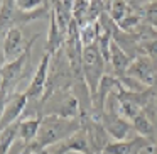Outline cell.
Returning <instances> with one entry per match:
<instances>
[{
	"label": "cell",
	"mask_w": 157,
	"mask_h": 154,
	"mask_svg": "<svg viewBox=\"0 0 157 154\" xmlns=\"http://www.w3.org/2000/svg\"><path fill=\"white\" fill-rule=\"evenodd\" d=\"M83 127L81 119H64L56 113H46L42 117V124L39 134L31 144L24 146L22 152L32 154V152H41L56 144L64 142L71 136H75L79 129Z\"/></svg>",
	"instance_id": "obj_1"
},
{
	"label": "cell",
	"mask_w": 157,
	"mask_h": 154,
	"mask_svg": "<svg viewBox=\"0 0 157 154\" xmlns=\"http://www.w3.org/2000/svg\"><path fill=\"white\" fill-rule=\"evenodd\" d=\"M39 39V34H36L32 39H29L27 41V46H25L24 53H22L21 56H17L15 59H12V61H7V63H2V68H0V75H2V83H0V86H2V93H0V97H2V105H4L5 102L9 100V97L12 95V88H14L15 83H19V78L22 76V71H24V66L25 63H27L29 56H31V51H32V46H34V42Z\"/></svg>",
	"instance_id": "obj_2"
},
{
	"label": "cell",
	"mask_w": 157,
	"mask_h": 154,
	"mask_svg": "<svg viewBox=\"0 0 157 154\" xmlns=\"http://www.w3.org/2000/svg\"><path fill=\"white\" fill-rule=\"evenodd\" d=\"M105 66L106 59L103 58L98 44L86 46L83 49V76H85V81L90 92H91V100L96 97L98 86L105 76Z\"/></svg>",
	"instance_id": "obj_3"
},
{
	"label": "cell",
	"mask_w": 157,
	"mask_h": 154,
	"mask_svg": "<svg viewBox=\"0 0 157 154\" xmlns=\"http://www.w3.org/2000/svg\"><path fill=\"white\" fill-rule=\"evenodd\" d=\"M51 61H52V54L44 53L37 68H36V73L32 76L31 83L25 88V93L29 97V103L31 102L39 103L42 100V97H44L46 86H48V78H49V69H51Z\"/></svg>",
	"instance_id": "obj_4"
},
{
	"label": "cell",
	"mask_w": 157,
	"mask_h": 154,
	"mask_svg": "<svg viewBox=\"0 0 157 154\" xmlns=\"http://www.w3.org/2000/svg\"><path fill=\"white\" fill-rule=\"evenodd\" d=\"M29 107V97L25 92H17L12 93L9 97V100L2 105V117H0V127L12 125L14 122L22 119V115L25 113V109Z\"/></svg>",
	"instance_id": "obj_5"
},
{
	"label": "cell",
	"mask_w": 157,
	"mask_h": 154,
	"mask_svg": "<svg viewBox=\"0 0 157 154\" xmlns=\"http://www.w3.org/2000/svg\"><path fill=\"white\" fill-rule=\"evenodd\" d=\"M125 75L133 76L147 86H157V59L150 56H137Z\"/></svg>",
	"instance_id": "obj_6"
},
{
	"label": "cell",
	"mask_w": 157,
	"mask_h": 154,
	"mask_svg": "<svg viewBox=\"0 0 157 154\" xmlns=\"http://www.w3.org/2000/svg\"><path fill=\"white\" fill-rule=\"evenodd\" d=\"M83 122V129L86 130V136H88V142L91 147V154H103L110 142H112V137L106 132V129L103 127V124L100 120L93 119V117H86L81 119Z\"/></svg>",
	"instance_id": "obj_7"
},
{
	"label": "cell",
	"mask_w": 157,
	"mask_h": 154,
	"mask_svg": "<svg viewBox=\"0 0 157 154\" xmlns=\"http://www.w3.org/2000/svg\"><path fill=\"white\" fill-rule=\"evenodd\" d=\"M100 122L103 124V127L110 134V137H113L115 140H125L133 130L132 122L127 120L125 117H122L117 110H105Z\"/></svg>",
	"instance_id": "obj_8"
},
{
	"label": "cell",
	"mask_w": 157,
	"mask_h": 154,
	"mask_svg": "<svg viewBox=\"0 0 157 154\" xmlns=\"http://www.w3.org/2000/svg\"><path fill=\"white\" fill-rule=\"evenodd\" d=\"M154 146L155 144L152 140L145 139V137L139 136L127 140H113L106 146L103 154H140L142 151H149L150 154L154 152Z\"/></svg>",
	"instance_id": "obj_9"
},
{
	"label": "cell",
	"mask_w": 157,
	"mask_h": 154,
	"mask_svg": "<svg viewBox=\"0 0 157 154\" xmlns=\"http://www.w3.org/2000/svg\"><path fill=\"white\" fill-rule=\"evenodd\" d=\"M27 46V42H25ZM25 46L22 48V27L21 26H14L9 29V32L2 38V63H7L15 59L24 53Z\"/></svg>",
	"instance_id": "obj_10"
},
{
	"label": "cell",
	"mask_w": 157,
	"mask_h": 154,
	"mask_svg": "<svg viewBox=\"0 0 157 154\" xmlns=\"http://www.w3.org/2000/svg\"><path fill=\"white\" fill-rule=\"evenodd\" d=\"M133 58L130 54H127L115 41L112 42V48H110V65H112V71L113 76L117 78H122L127 73V69L130 68Z\"/></svg>",
	"instance_id": "obj_11"
},
{
	"label": "cell",
	"mask_w": 157,
	"mask_h": 154,
	"mask_svg": "<svg viewBox=\"0 0 157 154\" xmlns=\"http://www.w3.org/2000/svg\"><path fill=\"white\" fill-rule=\"evenodd\" d=\"M42 117L44 115H36V117H29V119H21L19 124V139L24 142V146L31 144L32 140L37 137L39 129L42 124Z\"/></svg>",
	"instance_id": "obj_12"
},
{
	"label": "cell",
	"mask_w": 157,
	"mask_h": 154,
	"mask_svg": "<svg viewBox=\"0 0 157 154\" xmlns=\"http://www.w3.org/2000/svg\"><path fill=\"white\" fill-rule=\"evenodd\" d=\"M132 125H133V130H135L139 136L145 137V139L152 140V142L155 144V140H157V124L152 122L150 117L147 115L144 110L132 120Z\"/></svg>",
	"instance_id": "obj_13"
},
{
	"label": "cell",
	"mask_w": 157,
	"mask_h": 154,
	"mask_svg": "<svg viewBox=\"0 0 157 154\" xmlns=\"http://www.w3.org/2000/svg\"><path fill=\"white\" fill-rule=\"evenodd\" d=\"M66 152H76V154H91V147L88 142V136H86V130L79 129L75 136H71L69 139H66L63 142Z\"/></svg>",
	"instance_id": "obj_14"
},
{
	"label": "cell",
	"mask_w": 157,
	"mask_h": 154,
	"mask_svg": "<svg viewBox=\"0 0 157 154\" xmlns=\"http://www.w3.org/2000/svg\"><path fill=\"white\" fill-rule=\"evenodd\" d=\"M0 29H2V38L15 26V19H17V4L15 0H2V12H0Z\"/></svg>",
	"instance_id": "obj_15"
},
{
	"label": "cell",
	"mask_w": 157,
	"mask_h": 154,
	"mask_svg": "<svg viewBox=\"0 0 157 154\" xmlns=\"http://www.w3.org/2000/svg\"><path fill=\"white\" fill-rule=\"evenodd\" d=\"M135 10H140V9H135L127 2V0H112V5H110V12L113 22L115 24H120L125 17H128L130 14H133Z\"/></svg>",
	"instance_id": "obj_16"
},
{
	"label": "cell",
	"mask_w": 157,
	"mask_h": 154,
	"mask_svg": "<svg viewBox=\"0 0 157 154\" xmlns=\"http://www.w3.org/2000/svg\"><path fill=\"white\" fill-rule=\"evenodd\" d=\"M19 124L21 120L14 122L12 125L2 129V134H0V154H9L10 147L14 146V142L19 137Z\"/></svg>",
	"instance_id": "obj_17"
},
{
	"label": "cell",
	"mask_w": 157,
	"mask_h": 154,
	"mask_svg": "<svg viewBox=\"0 0 157 154\" xmlns=\"http://www.w3.org/2000/svg\"><path fill=\"white\" fill-rule=\"evenodd\" d=\"M120 80V85H122V88L128 90V92H137V93H142L145 92V90H149L150 86L144 85L142 81H139L137 78H133V76H128V75H123Z\"/></svg>",
	"instance_id": "obj_18"
},
{
	"label": "cell",
	"mask_w": 157,
	"mask_h": 154,
	"mask_svg": "<svg viewBox=\"0 0 157 154\" xmlns=\"http://www.w3.org/2000/svg\"><path fill=\"white\" fill-rule=\"evenodd\" d=\"M79 38H81L83 48H86V46H91V44H96L98 32H96L95 22H93V24H86L85 27L81 29V32H79Z\"/></svg>",
	"instance_id": "obj_19"
},
{
	"label": "cell",
	"mask_w": 157,
	"mask_h": 154,
	"mask_svg": "<svg viewBox=\"0 0 157 154\" xmlns=\"http://www.w3.org/2000/svg\"><path fill=\"white\" fill-rule=\"evenodd\" d=\"M140 12H142L144 21L157 29V0H152L150 4L144 5V7L140 9Z\"/></svg>",
	"instance_id": "obj_20"
},
{
	"label": "cell",
	"mask_w": 157,
	"mask_h": 154,
	"mask_svg": "<svg viewBox=\"0 0 157 154\" xmlns=\"http://www.w3.org/2000/svg\"><path fill=\"white\" fill-rule=\"evenodd\" d=\"M15 4L19 12H32L44 5H51V2L49 0H15Z\"/></svg>",
	"instance_id": "obj_21"
},
{
	"label": "cell",
	"mask_w": 157,
	"mask_h": 154,
	"mask_svg": "<svg viewBox=\"0 0 157 154\" xmlns=\"http://www.w3.org/2000/svg\"><path fill=\"white\" fill-rule=\"evenodd\" d=\"M139 56H150V58L157 59V39L140 42L139 44Z\"/></svg>",
	"instance_id": "obj_22"
},
{
	"label": "cell",
	"mask_w": 157,
	"mask_h": 154,
	"mask_svg": "<svg viewBox=\"0 0 157 154\" xmlns=\"http://www.w3.org/2000/svg\"><path fill=\"white\" fill-rule=\"evenodd\" d=\"M132 7H135V9H142L144 5H147V4H150L152 0H127Z\"/></svg>",
	"instance_id": "obj_23"
},
{
	"label": "cell",
	"mask_w": 157,
	"mask_h": 154,
	"mask_svg": "<svg viewBox=\"0 0 157 154\" xmlns=\"http://www.w3.org/2000/svg\"><path fill=\"white\" fill-rule=\"evenodd\" d=\"M21 154H24V152H21ZM32 154H48V149H46V151H41V152H32Z\"/></svg>",
	"instance_id": "obj_24"
},
{
	"label": "cell",
	"mask_w": 157,
	"mask_h": 154,
	"mask_svg": "<svg viewBox=\"0 0 157 154\" xmlns=\"http://www.w3.org/2000/svg\"><path fill=\"white\" fill-rule=\"evenodd\" d=\"M49 2H51V4H52V2H56V0H49Z\"/></svg>",
	"instance_id": "obj_25"
},
{
	"label": "cell",
	"mask_w": 157,
	"mask_h": 154,
	"mask_svg": "<svg viewBox=\"0 0 157 154\" xmlns=\"http://www.w3.org/2000/svg\"><path fill=\"white\" fill-rule=\"evenodd\" d=\"M155 103H157V95H155Z\"/></svg>",
	"instance_id": "obj_26"
}]
</instances>
